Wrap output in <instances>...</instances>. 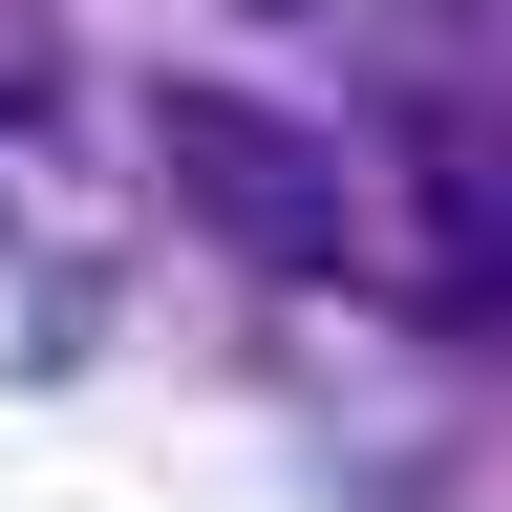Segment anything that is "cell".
Wrapping results in <instances>:
<instances>
[{
	"label": "cell",
	"instance_id": "6da1fadb",
	"mask_svg": "<svg viewBox=\"0 0 512 512\" xmlns=\"http://www.w3.org/2000/svg\"><path fill=\"white\" fill-rule=\"evenodd\" d=\"M150 128H171V192L214 214L256 278H342V150L320 128H278V107H235V86H150Z\"/></svg>",
	"mask_w": 512,
	"mask_h": 512
},
{
	"label": "cell",
	"instance_id": "7a4b0ae2",
	"mask_svg": "<svg viewBox=\"0 0 512 512\" xmlns=\"http://www.w3.org/2000/svg\"><path fill=\"white\" fill-rule=\"evenodd\" d=\"M406 214H427L406 278L512 342V128H491V107H406Z\"/></svg>",
	"mask_w": 512,
	"mask_h": 512
}]
</instances>
